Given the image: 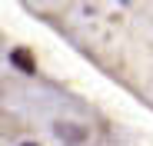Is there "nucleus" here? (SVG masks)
<instances>
[{"instance_id": "obj_1", "label": "nucleus", "mask_w": 153, "mask_h": 146, "mask_svg": "<svg viewBox=\"0 0 153 146\" xmlns=\"http://www.w3.org/2000/svg\"><path fill=\"white\" fill-rule=\"evenodd\" d=\"M13 63H17L20 70H33V60H27V53H23V50H13Z\"/></svg>"}, {"instance_id": "obj_2", "label": "nucleus", "mask_w": 153, "mask_h": 146, "mask_svg": "<svg viewBox=\"0 0 153 146\" xmlns=\"http://www.w3.org/2000/svg\"><path fill=\"white\" fill-rule=\"evenodd\" d=\"M20 146H37V143H20Z\"/></svg>"}]
</instances>
